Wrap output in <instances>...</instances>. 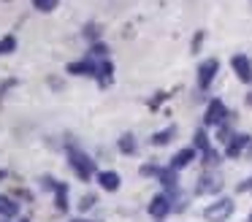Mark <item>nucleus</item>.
<instances>
[{
  "label": "nucleus",
  "instance_id": "1",
  "mask_svg": "<svg viewBox=\"0 0 252 222\" xmlns=\"http://www.w3.org/2000/svg\"><path fill=\"white\" fill-rule=\"evenodd\" d=\"M68 162H71V168L76 171V176L79 179H93V176H98L95 173V160L87 155V152H82V149H76V146H68Z\"/></svg>",
  "mask_w": 252,
  "mask_h": 222
},
{
  "label": "nucleus",
  "instance_id": "2",
  "mask_svg": "<svg viewBox=\"0 0 252 222\" xmlns=\"http://www.w3.org/2000/svg\"><path fill=\"white\" fill-rule=\"evenodd\" d=\"M230 214H233V200L230 198H220V200H214V203H209L206 209H203V217H206L209 222H222V220H228Z\"/></svg>",
  "mask_w": 252,
  "mask_h": 222
},
{
  "label": "nucleus",
  "instance_id": "3",
  "mask_svg": "<svg viewBox=\"0 0 252 222\" xmlns=\"http://www.w3.org/2000/svg\"><path fill=\"white\" fill-rule=\"evenodd\" d=\"M217 70H220V63H217V60H203V63L198 65V87H201V90H206V87L214 81Z\"/></svg>",
  "mask_w": 252,
  "mask_h": 222
},
{
  "label": "nucleus",
  "instance_id": "4",
  "mask_svg": "<svg viewBox=\"0 0 252 222\" xmlns=\"http://www.w3.org/2000/svg\"><path fill=\"white\" fill-rule=\"evenodd\" d=\"M225 117H228V108H225L222 100H212L206 108V117H203V122L206 125H222Z\"/></svg>",
  "mask_w": 252,
  "mask_h": 222
},
{
  "label": "nucleus",
  "instance_id": "5",
  "mask_svg": "<svg viewBox=\"0 0 252 222\" xmlns=\"http://www.w3.org/2000/svg\"><path fill=\"white\" fill-rule=\"evenodd\" d=\"M220 187H222V182H220V176H214V173H203V176L198 179V187H195V192H198V195H206V192H217Z\"/></svg>",
  "mask_w": 252,
  "mask_h": 222
},
{
  "label": "nucleus",
  "instance_id": "6",
  "mask_svg": "<svg viewBox=\"0 0 252 222\" xmlns=\"http://www.w3.org/2000/svg\"><path fill=\"white\" fill-rule=\"evenodd\" d=\"M230 65H233L236 76H239L241 81H252V65H250V60H247L244 54H236V57L230 60Z\"/></svg>",
  "mask_w": 252,
  "mask_h": 222
},
{
  "label": "nucleus",
  "instance_id": "7",
  "mask_svg": "<svg viewBox=\"0 0 252 222\" xmlns=\"http://www.w3.org/2000/svg\"><path fill=\"white\" fill-rule=\"evenodd\" d=\"M168 211H171V200H168V195H155L152 203H149V214L158 217V220H163V217L168 214Z\"/></svg>",
  "mask_w": 252,
  "mask_h": 222
},
{
  "label": "nucleus",
  "instance_id": "8",
  "mask_svg": "<svg viewBox=\"0 0 252 222\" xmlns=\"http://www.w3.org/2000/svg\"><path fill=\"white\" fill-rule=\"evenodd\" d=\"M192 160H195V149H182V152H176V155L171 157V165H168V168L182 171V168H187Z\"/></svg>",
  "mask_w": 252,
  "mask_h": 222
},
{
  "label": "nucleus",
  "instance_id": "9",
  "mask_svg": "<svg viewBox=\"0 0 252 222\" xmlns=\"http://www.w3.org/2000/svg\"><path fill=\"white\" fill-rule=\"evenodd\" d=\"M247 144H250V135H244V133H236V135H233V141L228 144V149H225V155H228V157H239L241 152L247 149Z\"/></svg>",
  "mask_w": 252,
  "mask_h": 222
},
{
  "label": "nucleus",
  "instance_id": "10",
  "mask_svg": "<svg viewBox=\"0 0 252 222\" xmlns=\"http://www.w3.org/2000/svg\"><path fill=\"white\" fill-rule=\"evenodd\" d=\"M98 184L103 190H109V192H117L120 190V173H114V171H100L98 173Z\"/></svg>",
  "mask_w": 252,
  "mask_h": 222
},
{
  "label": "nucleus",
  "instance_id": "11",
  "mask_svg": "<svg viewBox=\"0 0 252 222\" xmlns=\"http://www.w3.org/2000/svg\"><path fill=\"white\" fill-rule=\"evenodd\" d=\"M174 135H176V127H174V125H171V127H165V130H160V133H155V135H152V138H149V141H152L155 146H165V144H168L171 138H174Z\"/></svg>",
  "mask_w": 252,
  "mask_h": 222
},
{
  "label": "nucleus",
  "instance_id": "12",
  "mask_svg": "<svg viewBox=\"0 0 252 222\" xmlns=\"http://www.w3.org/2000/svg\"><path fill=\"white\" fill-rule=\"evenodd\" d=\"M158 179H160V182H163L168 190H176V171H174V168H160Z\"/></svg>",
  "mask_w": 252,
  "mask_h": 222
},
{
  "label": "nucleus",
  "instance_id": "13",
  "mask_svg": "<svg viewBox=\"0 0 252 222\" xmlns=\"http://www.w3.org/2000/svg\"><path fill=\"white\" fill-rule=\"evenodd\" d=\"M17 211H19V206L11 198H0V214L3 217H17Z\"/></svg>",
  "mask_w": 252,
  "mask_h": 222
},
{
  "label": "nucleus",
  "instance_id": "14",
  "mask_svg": "<svg viewBox=\"0 0 252 222\" xmlns=\"http://www.w3.org/2000/svg\"><path fill=\"white\" fill-rule=\"evenodd\" d=\"M120 152H125V155H133V152H136V138H133L130 133H125L120 138Z\"/></svg>",
  "mask_w": 252,
  "mask_h": 222
},
{
  "label": "nucleus",
  "instance_id": "15",
  "mask_svg": "<svg viewBox=\"0 0 252 222\" xmlns=\"http://www.w3.org/2000/svg\"><path fill=\"white\" fill-rule=\"evenodd\" d=\"M55 192H57V209H65L68 206V187L65 184H55Z\"/></svg>",
  "mask_w": 252,
  "mask_h": 222
},
{
  "label": "nucleus",
  "instance_id": "16",
  "mask_svg": "<svg viewBox=\"0 0 252 222\" xmlns=\"http://www.w3.org/2000/svg\"><path fill=\"white\" fill-rule=\"evenodd\" d=\"M14 49H17V38H14V35L0 38V54H11Z\"/></svg>",
  "mask_w": 252,
  "mask_h": 222
},
{
  "label": "nucleus",
  "instance_id": "17",
  "mask_svg": "<svg viewBox=\"0 0 252 222\" xmlns=\"http://www.w3.org/2000/svg\"><path fill=\"white\" fill-rule=\"evenodd\" d=\"M57 5H60V0H33V8H38V11H55Z\"/></svg>",
  "mask_w": 252,
  "mask_h": 222
},
{
  "label": "nucleus",
  "instance_id": "18",
  "mask_svg": "<svg viewBox=\"0 0 252 222\" xmlns=\"http://www.w3.org/2000/svg\"><path fill=\"white\" fill-rule=\"evenodd\" d=\"M195 146L201 152H209L212 149V146H209V138H206V133H203V130H195Z\"/></svg>",
  "mask_w": 252,
  "mask_h": 222
},
{
  "label": "nucleus",
  "instance_id": "19",
  "mask_svg": "<svg viewBox=\"0 0 252 222\" xmlns=\"http://www.w3.org/2000/svg\"><path fill=\"white\" fill-rule=\"evenodd\" d=\"M106 52H109V49H106L103 43H95V46H93V52H90V57H93V60H95V57H98V60H103V57H106Z\"/></svg>",
  "mask_w": 252,
  "mask_h": 222
},
{
  "label": "nucleus",
  "instance_id": "20",
  "mask_svg": "<svg viewBox=\"0 0 252 222\" xmlns=\"http://www.w3.org/2000/svg\"><path fill=\"white\" fill-rule=\"evenodd\" d=\"M93 203H95V198H93V195H84V198H82V203H79V209H82V211H87Z\"/></svg>",
  "mask_w": 252,
  "mask_h": 222
},
{
  "label": "nucleus",
  "instance_id": "21",
  "mask_svg": "<svg viewBox=\"0 0 252 222\" xmlns=\"http://www.w3.org/2000/svg\"><path fill=\"white\" fill-rule=\"evenodd\" d=\"M84 35L95 38V35H98V25H90V27H84Z\"/></svg>",
  "mask_w": 252,
  "mask_h": 222
},
{
  "label": "nucleus",
  "instance_id": "22",
  "mask_svg": "<svg viewBox=\"0 0 252 222\" xmlns=\"http://www.w3.org/2000/svg\"><path fill=\"white\" fill-rule=\"evenodd\" d=\"M250 190H252V179H247L244 184H239V192H250Z\"/></svg>",
  "mask_w": 252,
  "mask_h": 222
},
{
  "label": "nucleus",
  "instance_id": "23",
  "mask_svg": "<svg viewBox=\"0 0 252 222\" xmlns=\"http://www.w3.org/2000/svg\"><path fill=\"white\" fill-rule=\"evenodd\" d=\"M247 103H250V106H252V95H250V97H247Z\"/></svg>",
  "mask_w": 252,
  "mask_h": 222
},
{
  "label": "nucleus",
  "instance_id": "24",
  "mask_svg": "<svg viewBox=\"0 0 252 222\" xmlns=\"http://www.w3.org/2000/svg\"><path fill=\"white\" fill-rule=\"evenodd\" d=\"M3 176H6V173H3V171H0V179H3Z\"/></svg>",
  "mask_w": 252,
  "mask_h": 222
},
{
  "label": "nucleus",
  "instance_id": "25",
  "mask_svg": "<svg viewBox=\"0 0 252 222\" xmlns=\"http://www.w3.org/2000/svg\"><path fill=\"white\" fill-rule=\"evenodd\" d=\"M73 222H84V220H73Z\"/></svg>",
  "mask_w": 252,
  "mask_h": 222
},
{
  "label": "nucleus",
  "instance_id": "26",
  "mask_svg": "<svg viewBox=\"0 0 252 222\" xmlns=\"http://www.w3.org/2000/svg\"><path fill=\"white\" fill-rule=\"evenodd\" d=\"M250 222H252V214H250Z\"/></svg>",
  "mask_w": 252,
  "mask_h": 222
},
{
  "label": "nucleus",
  "instance_id": "27",
  "mask_svg": "<svg viewBox=\"0 0 252 222\" xmlns=\"http://www.w3.org/2000/svg\"><path fill=\"white\" fill-rule=\"evenodd\" d=\"M22 222H28V220H22Z\"/></svg>",
  "mask_w": 252,
  "mask_h": 222
}]
</instances>
